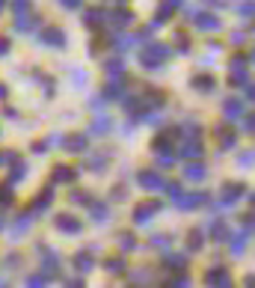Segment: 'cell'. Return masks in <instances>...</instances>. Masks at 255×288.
Returning a JSON list of instances; mask_svg holds the SVG:
<instances>
[{"mask_svg": "<svg viewBox=\"0 0 255 288\" xmlns=\"http://www.w3.org/2000/svg\"><path fill=\"white\" fill-rule=\"evenodd\" d=\"M166 57H169V48H166V45H148V48L142 51V66L155 69V66H160Z\"/></svg>", "mask_w": 255, "mask_h": 288, "instance_id": "6da1fadb", "label": "cell"}, {"mask_svg": "<svg viewBox=\"0 0 255 288\" xmlns=\"http://www.w3.org/2000/svg\"><path fill=\"white\" fill-rule=\"evenodd\" d=\"M205 282H208V288H231V276L226 268H211L205 274Z\"/></svg>", "mask_w": 255, "mask_h": 288, "instance_id": "7a4b0ae2", "label": "cell"}, {"mask_svg": "<svg viewBox=\"0 0 255 288\" xmlns=\"http://www.w3.org/2000/svg\"><path fill=\"white\" fill-rule=\"evenodd\" d=\"M157 211H160V202H140V205L134 208V220H137V223H148L152 214H157Z\"/></svg>", "mask_w": 255, "mask_h": 288, "instance_id": "3957f363", "label": "cell"}, {"mask_svg": "<svg viewBox=\"0 0 255 288\" xmlns=\"http://www.w3.org/2000/svg\"><path fill=\"white\" fill-rule=\"evenodd\" d=\"M54 226H57L59 232H69V235H77L80 232V220L71 214H57L54 217Z\"/></svg>", "mask_w": 255, "mask_h": 288, "instance_id": "277c9868", "label": "cell"}, {"mask_svg": "<svg viewBox=\"0 0 255 288\" xmlns=\"http://www.w3.org/2000/svg\"><path fill=\"white\" fill-rule=\"evenodd\" d=\"M246 193V188L243 184H226L223 188V193H220V205H231V202H238Z\"/></svg>", "mask_w": 255, "mask_h": 288, "instance_id": "5b68a950", "label": "cell"}, {"mask_svg": "<svg viewBox=\"0 0 255 288\" xmlns=\"http://www.w3.org/2000/svg\"><path fill=\"white\" fill-rule=\"evenodd\" d=\"M39 253H42V259H45V276H57V271H59V256L57 253H51L48 246H39Z\"/></svg>", "mask_w": 255, "mask_h": 288, "instance_id": "8992f818", "label": "cell"}, {"mask_svg": "<svg viewBox=\"0 0 255 288\" xmlns=\"http://www.w3.org/2000/svg\"><path fill=\"white\" fill-rule=\"evenodd\" d=\"M193 21H196V27L205 30V33H211V30H220V18H214V15L193 12Z\"/></svg>", "mask_w": 255, "mask_h": 288, "instance_id": "52a82bcc", "label": "cell"}, {"mask_svg": "<svg viewBox=\"0 0 255 288\" xmlns=\"http://www.w3.org/2000/svg\"><path fill=\"white\" fill-rule=\"evenodd\" d=\"M140 184L145 190H157V188H163V178L155 170H145V173H140Z\"/></svg>", "mask_w": 255, "mask_h": 288, "instance_id": "ba28073f", "label": "cell"}, {"mask_svg": "<svg viewBox=\"0 0 255 288\" xmlns=\"http://www.w3.org/2000/svg\"><path fill=\"white\" fill-rule=\"evenodd\" d=\"M172 143H175V131H163V134L155 140V149L160 152V155H169V152H172Z\"/></svg>", "mask_w": 255, "mask_h": 288, "instance_id": "9c48e42d", "label": "cell"}, {"mask_svg": "<svg viewBox=\"0 0 255 288\" xmlns=\"http://www.w3.org/2000/svg\"><path fill=\"white\" fill-rule=\"evenodd\" d=\"M205 202H208V193H202V190H199V193L181 196V199H178V205H181V208H199V205H205Z\"/></svg>", "mask_w": 255, "mask_h": 288, "instance_id": "30bf717a", "label": "cell"}, {"mask_svg": "<svg viewBox=\"0 0 255 288\" xmlns=\"http://www.w3.org/2000/svg\"><path fill=\"white\" fill-rule=\"evenodd\" d=\"M74 175H77V170H71V167H57V170H54V184L74 181Z\"/></svg>", "mask_w": 255, "mask_h": 288, "instance_id": "8fae6325", "label": "cell"}, {"mask_svg": "<svg viewBox=\"0 0 255 288\" xmlns=\"http://www.w3.org/2000/svg\"><path fill=\"white\" fill-rule=\"evenodd\" d=\"M42 39L48 45H59V48H62V45H66V36H62V30H57V27H48L42 33Z\"/></svg>", "mask_w": 255, "mask_h": 288, "instance_id": "7c38bea8", "label": "cell"}, {"mask_svg": "<svg viewBox=\"0 0 255 288\" xmlns=\"http://www.w3.org/2000/svg\"><path fill=\"white\" fill-rule=\"evenodd\" d=\"M217 140L223 143V149H231V146H235V131L228 128V125H220V128H217Z\"/></svg>", "mask_w": 255, "mask_h": 288, "instance_id": "4fadbf2b", "label": "cell"}, {"mask_svg": "<svg viewBox=\"0 0 255 288\" xmlns=\"http://www.w3.org/2000/svg\"><path fill=\"white\" fill-rule=\"evenodd\" d=\"M36 24H39V18L36 15H18V21H15V27L21 30V33H27V30H36Z\"/></svg>", "mask_w": 255, "mask_h": 288, "instance_id": "5bb4252c", "label": "cell"}, {"mask_svg": "<svg viewBox=\"0 0 255 288\" xmlns=\"http://www.w3.org/2000/svg\"><path fill=\"white\" fill-rule=\"evenodd\" d=\"M211 235L217 238V241H231V235H228V226L223 223V220H214V223H211Z\"/></svg>", "mask_w": 255, "mask_h": 288, "instance_id": "9a60e30c", "label": "cell"}, {"mask_svg": "<svg viewBox=\"0 0 255 288\" xmlns=\"http://www.w3.org/2000/svg\"><path fill=\"white\" fill-rule=\"evenodd\" d=\"M184 175H187V178H190V181H202V178L208 175V170H205L202 163H190V167H187V170H184Z\"/></svg>", "mask_w": 255, "mask_h": 288, "instance_id": "2e32d148", "label": "cell"}, {"mask_svg": "<svg viewBox=\"0 0 255 288\" xmlns=\"http://www.w3.org/2000/svg\"><path fill=\"white\" fill-rule=\"evenodd\" d=\"M181 155H184V158H199V155H202V143H199V137L196 140H190V143L181 149Z\"/></svg>", "mask_w": 255, "mask_h": 288, "instance_id": "e0dca14e", "label": "cell"}, {"mask_svg": "<svg viewBox=\"0 0 255 288\" xmlns=\"http://www.w3.org/2000/svg\"><path fill=\"white\" fill-rule=\"evenodd\" d=\"M223 110H226V116H238V113H243V101L228 98L226 104H223Z\"/></svg>", "mask_w": 255, "mask_h": 288, "instance_id": "ac0fdd59", "label": "cell"}, {"mask_svg": "<svg viewBox=\"0 0 255 288\" xmlns=\"http://www.w3.org/2000/svg\"><path fill=\"white\" fill-rule=\"evenodd\" d=\"M74 268H77V271H92V256H89V253L74 256Z\"/></svg>", "mask_w": 255, "mask_h": 288, "instance_id": "d6986e66", "label": "cell"}, {"mask_svg": "<svg viewBox=\"0 0 255 288\" xmlns=\"http://www.w3.org/2000/svg\"><path fill=\"white\" fill-rule=\"evenodd\" d=\"M104 69H107L110 74H116V77H119V74L125 72V63H122V59H107V63H104Z\"/></svg>", "mask_w": 255, "mask_h": 288, "instance_id": "ffe728a7", "label": "cell"}, {"mask_svg": "<svg viewBox=\"0 0 255 288\" xmlns=\"http://www.w3.org/2000/svg\"><path fill=\"white\" fill-rule=\"evenodd\" d=\"M116 95H122V80H116V84H110V87H104V92H101V98H116Z\"/></svg>", "mask_w": 255, "mask_h": 288, "instance_id": "44dd1931", "label": "cell"}, {"mask_svg": "<svg viewBox=\"0 0 255 288\" xmlns=\"http://www.w3.org/2000/svg\"><path fill=\"white\" fill-rule=\"evenodd\" d=\"M92 220H95V223H104V220H107V205L92 202Z\"/></svg>", "mask_w": 255, "mask_h": 288, "instance_id": "7402d4cb", "label": "cell"}, {"mask_svg": "<svg viewBox=\"0 0 255 288\" xmlns=\"http://www.w3.org/2000/svg\"><path fill=\"white\" fill-rule=\"evenodd\" d=\"M246 241H249V232H243L241 238H235V244H231V253H235V256H241L243 250H246Z\"/></svg>", "mask_w": 255, "mask_h": 288, "instance_id": "603a6c76", "label": "cell"}, {"mask_svg": "<svg viewBox=\"0 0 255 288\" xmlns=\"http://www.w3.org/2000/svg\"><path fill=\"white\" fill-rule=\"evenodd\" d=\"M71 202H74V205H92V196H89L86 190H74V193H71Z\"/></svg>", "mask_w": 255, "mask_h": 288, "instance_id": "cb8c5ba5", "label": "cell"}, {"mask_svg": "<svg viewBox=\"0 0 255 288\" xmlns=\"http://www.w3.org/2000/svg\"><path fill=\"white\" fill-rule=\"evenodd\" d=\"M66 143H69V146H66L69 152H83V149H86V140H83V137H69Z\"/></svg>", "mask_w": 255, "mask_h": 288, "instance_id": "d4e9b609", "label": "cell"}, {"mask_svg": "<svg viewBox=\"0 0 255 288\" xmlns=\"http://www.w3.org/2000/svg\"><path fill=\"white\" fill-rule=\"evenodd\" d=\"M92 131H95V134H107V131H110V119H107V116L95 119V122H92Z\"/></svg>", "mask_w": 255, "mask_h": 288, "instance_id": "484cf974", "label": "cell"}, {"mask_svg": "<svg viewBox=\"0 0 255 288\" xmlns=\"http://www.w3.org/2000/svg\"><path fill=\"white\" fill-rule=\"evenodd\" d=\"M101 21H104V12H101V9L86 12V24H89V27H95V24H101Z\"/></svg>", "mask_w": 255, "mask_h": 288, "instance_id": "4316f807", "label": "cell"}, {"mask_svg": "<svg viewBox=\"0 0 255 288\" xmlns=\"http://www.w3.org/2000/svg\"><path fill=\"white\" fill-rule=\"evenodd\" d=\"M51 199H54V193H51V190H42V196L36 199V211H42V208H48V205H51Z\"/></svg>", "mask_w": 255, "mask_h": 288, "instance_id": "83f0119b", "label": "cell"}, {"mask_svg": "<svg viewBox=\"0 0 255 288\" xmlns=\"http://www.w3.org/2000/svg\"><path fill=\"white\" fill-rule=\"evenodd\" d=\"M166 268L169 271H184V256H169L166 259Z\"/></svg>", "mask_w": 255, "mask_h": 288, "instance_id": "f1b7e54d", "label": "cell"}, {"mask_svg": "<svg viewBox=\"0 0 255 288\" xmlns=\"http://www.w3.org/2000/svg\"><path fill=\"white\" fill-rule=\"evenodd\" d=\"M193 87H196V89H211L214 80H211V77H205V74H199V77H193Z\"/></svg>", "mask_w": 255, "mask_h": 288, "instance_id": "f546056e", "label": "cell"}, {"mask_svg": "<svg viewBox=\"0 0 255 288\" xmlns=\"http://www.w3.org/2000/svg\"><path fill=\"white\" fill-rule=\"evenodd\" d=\"M110 18H113V24H128V21H131V12H125V9H116Z\"/></svg>", "mask_w": 255, "mask_h": 288, "instance_id": "4dcf8cb0", "label": "cell"}, {"mask_svg": "<svg viewBox=\"0 0 255 288\" xmlns=\"http://www.w3.org/2000/svg\"><path fill=\"white\" fill-rule=\"evenodd\" d=\"M45 279H48L45 274H33V276L27 279V285H30V288H45Z\"/></svg>", "mask_w": 255, "mask_h": 288, "instance_id": "1f68e13d", "label": "cell"}, {"mask_svg": "<svg viewBox=\"0 0 255 288\" xmlns=\"http://www.w3.org/2000/svg\"><path fill=\"white\" fill-rule=\"evenodd\" d=\"M187 285H190V279H187V276H175V279L166 282V288H187Z\"/></svg>", "mask_w": 255, "mask_h": 288, "instance_id": "d6a6232c", "label": "cell"}, {"mask_svg": "<svg viewBox=\"0 0 255 288\" xmlns=\"http://www.w3.org/2000/svg\"><path fill=\"white\" fill-rule=\"evenodd\" d=\"M107 271H110V274H122V271H125V264H122L119 259H110V261H107Z\"/></svg>", "mask_w": 255, "mask_h": 288, "instance_id": "836d02e7", "label": "cell"}, {"mask_svg": "<svg viewBox=\"0 0 255 288\" xmlns=\"http://www.w3.org/2000/svg\"><path fill=\"white\" fill-rule=\"evenodd\" d=\"M166 193H169V196H172L175 202H178L181 196H184V193H181V184H166Z\"/></svg>", "mask_w": 255, "mask_h": 288, "instance_id": "e575fe53", "label": "cell"}, {"mask_svg": "<svg viewBox=\"0 0 255 288\" xmlns=\"http://www.w3.org/2000/svg\"><path fill=\"white\" fill-rule=\"evenodd\" d=\"M9 202H12V190L3 184V188H0V205H9Z\"/></svg>", "mask_w": 255, "mask_h": 288, "instance_id": "d590c367", "label": "cell"}, {"mask_svg": "<svg viewBox=\"0 0 255 288\" xmlns=\"http://www.w3.org/2000/svg\"><path fill=\"white\" fill-rule=\"evenodd\" d=\"M119 244H122V250H134V235H122V238H119Z\"/></svg>", "mask_w": 255, "mask_h": 288, "instance_id": "8d00e7d4", "label": "cell"}, {"mask_svg": "<svg viewBox=\"0 0 255 288\" xmlns=\"http://www.w3.org/2000/svg\"><path fill=\"white\" fill-rule=\"evenodd\" d=\"M202 246V235L199 232H190V250H199Z\"/></svg>", "mask_w": 255, "mask_h": 288, "instance_id": "74e56055", "label": "cell"}, {"mask_svg": "<svg viewBox=\"0 0 255 288\" xmlns=\"http://www.w3.org/2000/svg\"><path fill=\"white\" fill-rule=\"evenodd\" d=\"M15 9H18V12L24 15V12L30 9V0H15Z\"/></svg>", "mask_w": 255, "mask_h": 288, "instance_id": "f35d334b", "label": "cell"}, {"mask_svg": "<svg viewBox=\"0 0 255 288\" xmlns=\"http://www.w3.org/2000/svg\"><path fill=\"white\" fill-rule=\"evenodd\" d=\"M104 163H107L104 158H92V160H89V167H92V170H104Z\"/></svg>", "mask_w": 255, "mask_h": 288, "instance_id": "ab89813d", "label": "cell"}, {"mask_svg": "<svg viewBox=\"0 0 255 288\" xmlns=\"http://www.w3.org/2000/svg\"><path fill=\"white\" fill-rule=\"evenodd\" d=\"M152 244H155V246H169V238H166V235H157Z\"/></svg>", "mask_w": 255, "mask_h": 288, "instance_id": "60d3db41", "label": "cell"}, {"mask_svg": "<svg viewBox=\"0 0 255 288\" xmlns=\"http://www.w3.org/2000/svg\"><path fill=\"white\" fill-rule=\"evenodd\" d=\"M59 3H62V6H66V9H77V6H80V3H83V0H59Z\"/></svg>", "mask_w": 255, "mask_h": 288, "instance_id": "b9f144b4", "label": "cell"}, {"mask_svg": "<svg viewBox=\"0 0 255 288\" xmlns=\"http://www.w3.org/2000/svg\"><path fill=\"white\" fill-rule=\"evenodd\" d=\"M6 51H9V39H6V36H0V57H3Z\"/></svg>", "mask_w": 255, "mask_h": 288, "instance_id": "7bdbcfd3", "label": "cell"}, {"mask_svg": "<svg viewBox=\"0 0 255 288\" xmlns=\"http://www.w3.org/2000/svg\"><path fill=\"white\" fill-rule=\"evenodd\" d=\"M238 12H241V15H252V6H249V3H243V6H238Z\"/></svg>", "mask_w": 255, "mask_h": 288, "instance_id": "ee69618b", "label": "cell"}, {"mask_svg": "<svg viewBox=\"0 0 255 288\" xmlns=\"http://www.w3.org/2000/svg\"><path fill=\"white\" fill-rule=\"evenodd\" d=\"M243 131H246V134H252V116H246V122H243Z\"/></svg>", "mask_w": 255, "mask_h": 288, "instance_id": "f6af8a7d", "label": "cell"}, {"mask_svg": "<svg viewBox=\"0 0 255 288\" xmlns=\"http://www.w3.org/2000/svg\"><path fill=\"white\" fill-rule=\"evenodd\" d=\"M69 288H83V282H69Z\"/></svg>", "mask_w": 255, "mask_h": 288, "instance_id": "bcb514c9", "label": "cell"}, {"mask_svg": "<svg viewBox=\"0 0 255 288\" xmlns=\"http://www.w3.org/2000/svg\"><path fill=\"white\" fill-rule=\"evenodd\" d=\"M3 223H6V217H0V226H3Z\"/></svg>", "mask_w": 255, "mask_h": 288, "instance_id": "7dc6e473", "label": "cell"}, {"mask_svg": "<svg viewBox=\"0 0 255 288\" xmlns=\"http://www.w3.org/2000/svg\"><path fill=\"white\" fill-rule=\"evenodd\" d=\"M3 3H6V0H0V9H3Z\"/></svg>", "mask_w": 255, "mask_h": 288, "instance_id": "c3c4849f", "label": "cell"}, {"mask_svg": "<svg viewBox=\"0 0 255 288\" xmlns=\"http://www.w3.org/2000/svg\"><path fill=\"white\" fill-rule=\"evenodd\" d=\"M3 288H6V285H3Z\"/></svg>", "mask_w": 255, "mask_h": 288, "instance_id": "681fc988", "label": "cell"}]
</instances>
